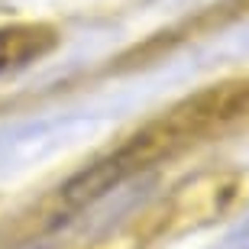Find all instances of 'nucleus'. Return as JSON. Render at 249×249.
I'll return each instance as SVG.
<instances>
[{
  "instance_id": "1",
  "label": "nucleus",
  "mask_w": 249,
  "mask_h": 249,
  "mask_svg": "<svg viewBox=\"0 0 249 249\" xmlns=\"http://www.w3.org/2000/svg\"><path fill=\"white\" fill-rule=\"evenodd\" d=\"M58 42L55 29L42 23H17L0 29V74L23 68V65L42 58Z\"/></svg>"
}]
</instances>
